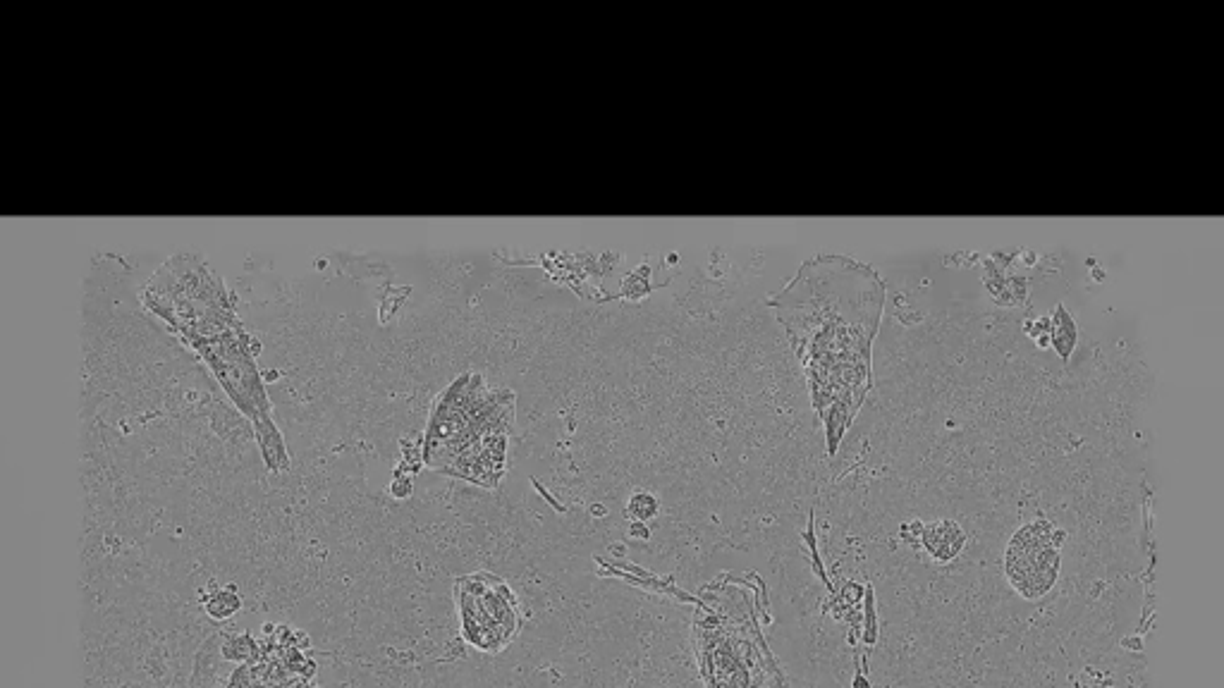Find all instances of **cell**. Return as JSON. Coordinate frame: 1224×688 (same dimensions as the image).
<instances>
[{
    "mask_svg": "<svg viewBox=\"0 0 1224 688\" xmlns=\"http://www.w3.org/2000/svg\"><path fill=\"white\" fill-rule=\"evenodd\" d=\"M797 352L813 399L825 411L837 399L866 402L873 390L871 349L885 306L878 270L849 256L818 254L768 297Z\"/></svg>",
    "mask_w": 1224,
    "mask_h": 688,
    "instance_id": "cell-1",
    "label": "cell"
},
{
    "mask_svg": "<svg viewBox=\"0 0 1224 688\" xmlns=\"http://www.w3.org/2000/svg\"><path fill=\"white\" fill-rule=\"evenodd\" d=\"M512 426V390H495L479 373H464L433 402L421 462L443 476L498 488L507 471Z\"/></svg>",
    "mask_w": 1224,
    "mask_h": 688,
    "instance_id": "cell-2",
    "label": "cell"
},
{
    "mask_svg": "<svg viewBox=\"0 0 1224 688\" xmlns=\"http://www.w3.org/2000/svg\"><path fill=\"white\" fill-rule=\"evenodd\" d=\"M744 579L722 574L696 598L694 648L703 688H789L770 653L758 614L768 598L751 602Z\"/></svg>",
    "mask_w": 1224,
    "mask_h": 688,
    "instance_id": "cell-3",
    "label": "cell"
},
{
    "mask_svg": "<svg viewBox=\"0 0 1224 688\" xmlns=\"http://www.w3.org/2000/svg\"><path fill=\"white\" fill-rule=\"evenodd\" d=\"M187 347H192L206 361L230 402L252 423L266 469L271 473H285L290 469V454H287L283 433L273 421V404L268 399L259 366H256L261 344L244 330L242 323H237L218 335L187 342Z\"/></svg>",
    "mask_w": 1224,
    "mask_h": 688,
    "instance_id": "cell-4",
    "label": "cell"
},
{
    "mask_svg": "<svg viewBox=\"0 0 1224 688\" xmlns=\"http://www.w3.org/2000/svg\"><path fill=\"white\" fill-rule=\"evenodd\" d=\"M452 598L459 617V634L479 653H503L522 634V602L510 583L493 571L457 576L452 583Z\"/></svg>",
    "mask_w": 1224,
    "mask_h": 688,
    "instance_id": "cell-5",
    "label": "cell"
},
{
    "mask_svg": "<svg viewBox=\"0 0 1224 688\" xmlns=\"http://www.w3.org/2000/svg\"><path fill=\"white\" fill-rule=\"evenodd\" d=\"M306 636L287 626H275L259 650L240 662L220 688H318V667L311 660Z\"/></svg>",
    "mask_w": 1224,
    "mask_h": 688,
    "instance_id": "cell-6",
    "label": "cell"
},
{
    "mask_svg": "<svg viewBox=\"0 0 1224 688\" xmlns=\"http://www.w3.org/2000/svg\"><path fill=\"white\" fill-rule=\"evenodd\" d=\"M1064 540L1067 531L1043 516L1014 533L1005 552V571L1021 598L1040 600L1055 588L1060 579Z\"/></svg>",
    "mask_w": 1224,
    "mask_h": 688,
    "instance_id": "cell-7",
    "label": "cell"
},
{
    "mask_svg": "<svg viewBox=\"0 0 1224 688\" xmlns=\"http://www.w3.org/2000/svg\"><path fill=\"white\" fill-rule=\"evenodd\" d=\"M902 538L914 543V548H921L935 562H952L962 555L966 545L964 528L952 519L940 521H909L902 526Z\"/></svg>",
    "mask_w": 1224,
    "mask_h": 688,
    "instance_id": "cell-8",
    "label": "cell"
},
{
    "mask_svg": "<svg viewBox=\"0 0 1224 688\" xmlns=\"http://www.w3.org/2000/svg\"><path fill=\"white\" fill-rule=\"evenodd\" d=\"M1076 340H1079V328H1076L1074 316L1067 311V306L1057 304L1055 313L1050 316V342L1055 352L1062 356V361H1069Z\"/></svg>",
    "mask_w": 1224,
    "mask_h": 688,
    "instance_id": "cell-9",
    "label": "cell"
},
{
    "mask_svg": "<svg viewBox=\"0 0 1224 688\" xmlns=\"http://www.w3.org/2000/svg\"><path fill=\"white\" fill-rule=\"evenodd\" d=\"M201 605H204V610L211 619H216V622H228V619H232L237 612L242 610V595L237 593L235 586H225V588H218V591H213V593L201 595Z\"/></svg>",
    "mask_w": 1224,
    "mask_h": 688,
    "instance_id": "cell-10",
    "label": "cell"
},
{
    "mask_svg": "<svg viewBox=\"0 0 1224 688\" xmlns=\"http://www.w3.org/2000/svg\"><path fill=\"white\" fill-rule=\"evenodd\" d=\"M658 512H660V500L653 493L639 490V493H634L632 497H629L627 514H629V519L636 521V524L653 519Z\"/></svg>",
    "mask_w": 1224,
    "mask_h": 688,
    "instance_id": "cell-11",
    "label": "cell"
},
{
    "mask_svg": "<svg viewBox=\"0 0 1224 688\" xmlns=\"http://www.w3.org/2000/svg\"><path fill=\"white\" fill-rule=\"evenodd\" d=\"M866 612H861V622H866V634L861 636L868 645H873L878 641V617H875V595L873 588L866 586Z\"/></svg>",
    "mask_w": 1224,
    "mask_h": 688,
    "instance_id": "cell-12",
    "label": "cell"
},
{
    "mask_svg": "<svg viewBox=\"0 0 1224 688\" xmlns=\"http://www.w3.org/2000/svg\"><path fill=\"white\" fill-rule=\"evenodd\" d=\"M1026 333L1038 342V347H1043V349L1048 347L1050 344V316L1038 318L1036 323H1028Z\"/></svg>",
    "mask_w": 1224,
    "mask_h": 688,
    "instance_id": "cell-13",
    "label": "cell"
},
{
    "mask_svg": "<svg viewBox=\"0 0 1224 688\" xmlns=\"http://www.w3.org/2000/svg\"><path fill=\"white\" fill-rule=\"evenodd\" d=\"M854 688H871V684H868V679L864 677V674H861V672H856V677H854Z\"/></svg>",
    "mask_w": 1224,
    "mask_h": 688,
    "instance_id": "cell-14",
    "label": "cell"
},
{
    "mask_svg": "<svg viewBox=\"0 0 1224 688\" xmlns=\"http://www.w3.org/2000/svg\"><path fill=\"white\" fill-rule=\"evenodd\" d=\"M632 533H634V538H648V531L644 526H634Z\"/></svg>",
    "mask_w": 1224,
    "mask_h": 688,
    "instance_id": "cell-15",
    "label": "cell"
}]
</instances>
